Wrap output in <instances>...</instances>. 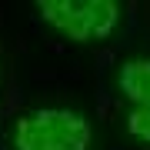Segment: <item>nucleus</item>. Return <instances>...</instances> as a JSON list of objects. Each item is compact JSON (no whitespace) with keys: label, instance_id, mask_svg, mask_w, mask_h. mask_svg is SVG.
<instances>
[{"label":"nucleus","instance_id":"f257e3e1","mask_svg":"<svg viewBox=\"0 0 150 150\" xmlns=\"http://www.w3.org/2000/svg\"><path fill=\"white\" fill-rule=\"evenodd\" d=\"M93 127L83 113L67 107L30 110L13 127L17 150H90Z\"/></svg>","mask_w":150,"mask_h":150},{"label":"nucleus","instance_id":"f03ea898","mask_svg":"<svg viewBox=\"0 0 150 150\" xmlns=\"http://www.w3.org/2000/svg\"><path fill=\"white\" fill-rule=\"evenodd\" d=\"M40 17L67 40L90 43L117 30L120 7L113 0H37Z\"/></svg>","mask_w":150,"mask_h":150},{"label":"nucleus","instance_id":"20e7f679","mask_svg":"<svg viewBox=\"0 0 150 150\" xmlns=\"http://www.w3.org/2000/svg\"><path fill=\"white\" fill-rule=\"evenodd\" d=\"M127 130H130V137L150 144V110L134 107V110H130V117H127Z\"/></svg>","mask_w":150,"mask_h":150},{"label":"nucleus","instance_id":"7ed1b4c3","mask_svg":"<svg viewBox=\"0 0 150 150\" xmlns=\"http://www.w3.org/2000/svg\"><path fill=\"white\" fill-rule=\"evenodd\" d=\"M117 83L134 107L150 110V57H134L120 67Z\"/></svg>","mask_w":150,"mask_h":150}]
</instances>
